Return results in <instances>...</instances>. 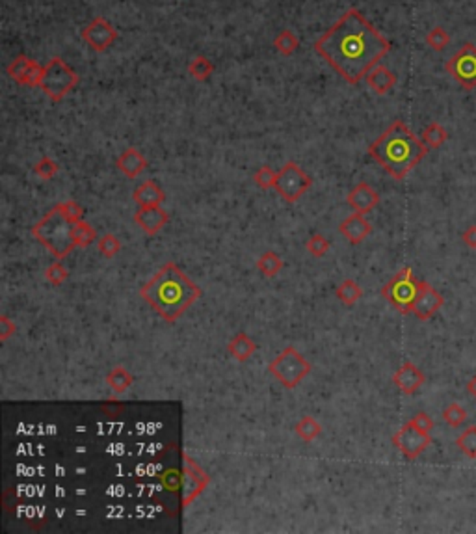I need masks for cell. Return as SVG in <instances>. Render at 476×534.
Masks as SVG:
<instances>
[{"label":"cell","instance_id":"30","mask_svg":"<svg viewBox=\"0 0 476 534\" xmlns=\"http://www.w3.org/2000/svg\"><path fill=\"white\" fill-rule=\"evenodd\" d=\"M300 45V39L292 30H281L278 34V37L274 39V47L278 50L279 55L283 56H292L296 53V48Z\"/></svg>","mask_w":476,"mask_h":534},{"label":"cell","instance_id":"43","mask_svg":"<svg viewBox=\"0 0 476 534\" xmlns=\"http://www.w3.org/2000/svg\"><path fill=\"white\" fill-rule=\"evenodd\" d=\"M461 239H464V242L467 244V246L476 250V225H470L469 229H465V233Z\"/></svg>","mask_w":476,"mask_h":534},{"label":"cell","instance_id":"38","mask_svg":"<svg viewBox=\"0 0 476 534\" xmlns=\"http://www.w3.org/2000/svg\"><path fill=\"white\" fill-rule=\"evenodd\" d=\"M276 177H278V172H274L270 166H260V168L254 174L255 185L260 186L263 190L274 188V185H276Z\"/></svg>","mask_w":476,"mask_h":534},{"label":"cell","instance_id":"15","mask_svg":"<svg viewBox=\"0 0 476 534\" xmlns=\"http://www.w3.org/2000/svg\"><path fill=\"white\" fill-rule=\"evenodd\" d=\"M346 203L354 212L359 214H368L370 210H374L380 203V194L376 188L368 185V183H357L346 196Z\"/></svg>","mask_w":476,"mask_h":534},{"label":"cell","instance_id":"18","mask_svg":"<svg viewBox=\"0 0 476 534\" xmlns=\"http://www.w3.org/2000/svg\"><path fill=\"white\" fill-rule=\"evenodd\" d=\"M424 382H426L424 372L417 365H413L411 361H406L404 365L392 374V384L397 385L404 395H415L424 385Z\"/></svg>","mask_w":476,"mask_h":534},{"label":"cell","instance_id":"8","mask_svg":"<svg viewBox=\"0 0 476 534\" xmlns=\"http://www.w3.org/2000/svg\"><path fill=\"white\" fill-rule=\"evenodd\" d=\"M313 185V179L309 177L296 163H287L283 168L278 172L274 190L287 201V203H296L307 192Z\"/></svg>","mask_w":476,"mask_h":534},{"label":"cell","instance_id":"14","mask_svg":"<svg viewBox=\"0 0 476 534\" xmlns=\"http://www.w3.org/2000/svg\"><path fill=\"white\" fill-rule=\"evenodd\" d=\"M445 306V298L435 291L430 283L421 282V291H419V296H417L415 306H413V315H415L419 320H428L439 311L441 307Z\"/></svg>","mask_w":476,"mask_h":534},{"label":"cell","instance_id":"10","mask_svg":"<svg viewBox=\"0 0 476 534\" xmlns=\"http://www.w3.org/2000/svg\"><path fill=\"white\" fill-rule=\"evenodd\" d=\"M392 445L397 447L408 460H417L424 450L432 445V436L428 432H422L419 428L406 423L394 436H392Z\"/></svg>","mask_w":476,"mask_h":534},{"label":"cell","instance_id":"33","mask_svg":"<svg viewBox=\"0 0 476 534\" xmlns=\"http://www.w3.org/2000/svg\"><path fill=\"white\" fill-rule=\"evenodd\" d=\"M330 248H332L330 240L320 233L311 234V237L307 239V244H305V250H307L309 255H313V257L316 259L324 257L325 253L330 252Z\"/></svg>","mask_w":476,"mask_h":534},{"label":"cell","instance_id":"42","mask_svg":"<svg viewBox=\"0 0 476 534\" xmlns=\"http://www.w3.org/2000/svg\"><path fill=\"white\" fill-rule=\"evenodd\" d=\"M101 409H103L106 415H110V417H114V415H120L121 412L125 409V406L120 403H115V400H106V403L101 406Z\"/></svg>","mask_w":476,"mask_h":534},{"label":"cell","instance_id":"31","mask_svg":"<svg viewBox=\"0 0 476 534\" xmlns=\"http://www.w3.org/2000/svg\"><path fill=\"white\" fill-rule=\"evenodd\" d=\"M456 447H459L465 457L476 458V426H469L459 434L456 439Z\"/></svg>","mask_w":476,"mask_h":534},{"label":"cell","instance_id":"11","mask_svg":"<svg viewBox=\"0 0 476 534\" xmlns=\"http://www.w3.org/2000/svg\"><path fill=\"white\" fill-rule=\"evenodd\" d=\"M182 460H184V471H182V508H187L188 504L196 501V499L203 493L209 482H211V477L199 468V463L196 460L188 457V454H182Z\"/></svg>","mask_w":476,"mask_h":534},{"label":"cell","instance_id":"34","mask_svg":"<svg viewBox=\"0 0 476 534\" xmlns=\"http://www.w3.org/2000/svg\"><path fill=\"white\" fill-rule=\"evenodd\" d=\"M443 419H445V423L448 426L459 428V426L464 425L465 421H467V412H465L458 403H453L443 409Z\"/></svg>","mask_w":476,"mask_h":534},{"label":"cell","instance_id":"27","mask_svg":"<svg viewBox=\"0 0 476 534\" xmlns=\"http://www.w3.org/2000/svg\"><path fill=\"white\" fill-rule=\"evenodd\" d=\"M71 239L73 242L77 244V248H88L91 246L95 240H99V237H97V231L91 228L90 223L80 220V222L73 223L71 225Z\"/></svg>","mask_w":476,"mask_h":534},{"label":"cell","instance_id":"23","mask_svg":"<svg viewBox=\"0 0 476 534\" xmlns=\"http://www.w3.org/2000/svg\"><path fill=\"white\" fill-rule=\"evenodd\" d=\"M104 380H106V384H108V387L114 391L115 395L127 393V391L131 389V385L134 384L133 374L121 365L110 369V372L104 376Z\"/></svg>","mask_w":476,"mask_h":534},{"label":"cell","instance_id":"1","mask_svg":"<svg viewBox=\"0 0 476 534\" xmlns=\"http://www.w3.org/2000/svg\"><path fill=\"white\" fill-rule=\"evenodd\" d=\"M314 50L348 84H359L372 67L391 50V43L356 8L333 24L314 43Z\"/></svg>","mask_w":476,"mask_h":534},{"label":"cell","instance_id":"20","mask_svg":"<svg viewBox=\"0 0 476 534\" xmlns=\"http://www.w3.org/2000/svg\"><path fill=\"white\" fill-rule=\"evenodd\" d=\"M365 80H367V86L374 93L385 95V93H389V91L394 88V84H397V75H394L389 67L378 64V66L372 67V69L367 73Z\"/></svg>","mask_w":476,"mask_h":534},{"label":"cell","instance_id":"44","mask_svg":"<svg viewBox=\"0 0 476 534\" xmlns=\"http://www.w3.org/2000/svg\"><path fill=\"white\" fill-rule=\"evenodd\" d=\"M467 391H469L470 395H473L476 398V376L473 380H470L469 384H467Z\"/></svg>","mask_w":476,"mask_h":534},{"label":"cell","instance_id":"25","mask_svg":"<svg viewBox=\"0 0 476 534\" xmlns=\"http://www.w3.org/2000/svg\"><path fill=\"white\" fill-rule=\"evenodd\" d=\"M294 432L298 438L302 439V441L311 443V441L320 438V434H322V425H320L318 421L314 419V417H311V415H303L302 419L296 423Z\"/></svg>","mask_w":476,"mask_h":534},{"label":"cell","instance_id":"35","mask_svg":"<svg viewBox=\"0 0 476 534\" xmlns=\"http://www.w3.org/2000/svg\"><path fill=\"white\" fill-rule=\"evenodd\" d=\"M448 43H450V36L446 34L443 26H435V28H432V30L426 34V45H428L430 48L437 50V53H441Z\"/></svg>","mask_w":476,"mask_h":534},{"label":"cell","instance_id":"13","mask_svg":"<svg viewBox=\"0 0 476 534\" xmlns=\"http://www.w3.org/2000/svg\"><path fill=\"white\" fill-rule=\"evenodd\" d=\"M8 75L12 77L21 86H30V88H39V80L43 75V66L24 55L15 56L10 66H8Z\"/></svg>","mask_w":476,"mask_h":534},{"label":"cell","instance_id":"32","mask_svg":"<svg viewBox=\"0 0 476 534\" xmlns=\"http://www.w3.org/2000/svg\"><path fill=\"white\" fill-rule=\"evenodd\" d=\"M97 248H99V253L103 257L114 259L120 253L121 242L114 233H104L103 237H99V240H97Z\"/></svg>","mask_w":476,"mask_h":534},{"label":"cell","instance_id":"29","mask_svg":"<svg viewBox=\"0 0 476 534\" xmlns=\"http://www.w3.org/2000/svg\"><path fill=\"white\" fill-rule=\"evenodd\" d=\"M188 73L199 82H205L214 73V64L209 58H205V56H196L190 62V66H188Z\"/></svg>","mask_w":476,"mask_h":534},{"label":"cell","instance_id":"37","mask_svg":"<svg viewBox=\"0 0 476 534\" xmlns=\"http://www.w3.org/2000/svg\"><path fill=\"white\" fill-rule=\"evenodd\" d=\"M58 169L60 168H58L56 160H53L50 156H43L41 160L34 166V174H36L39 179L50 181L56 174H58Z\"/></svg>","mask_w":476,"mask_h":534},{"label":"cell","instance_id":"6","mask_svg":"<svg viewBox=\"0 0 476 534\" xmlns=\"http://www.w3.org/2000/svg\"><path fill=\"white\" fill-rule=\"evenodd\" d=\"M79 75L71 66H67L66 60L61 58H53L47 66L43 67L41 80L39 88L45 95L53 102H60L64 97L73 91L79 84Z\"/></svg>","mask_w":476,"mask_h":534},{"label":"cell","instance_id":"5","mask_svg":"<svg viewBox=\"0 0 476 534\" xmlns=\"http://www.w3.org/2000/svg\"><path fill=\"white\" fill-rule=\"evenodd\" d=\"M311 363L294 347H287L268 363V372L285 389H296L311 374Z\"/></svg>","mask_w":476,"mask_h":534},{"label":"cell","instance_id":"21","mask_svg":"<svg viewBox=\"0 0 476 534\" xmlns=\"http://www.w3.org/2000/svg\"><path fill=\"white\" fill-rule=\"evenodd\" d=\"M133 199L140 207H158L166 201V194L155 179L144 181L133 192Z\"/></svg>","mask_w":476,"mask_h":534},{"label":"cell","instance_id":"39","mask_svg":"<svg viewBox=\"0 0 476 534\" xmlns=\"http://www.w3.org/2000/svg\"><path fill=\"white\" fill-rule=\"evenodd\" d=\"M60 207H61V212H64V217L67 218V222L69 223H77L84 218V207H82L80 203H77L75 199L64 201V203H60Z\"/></svg>","mask_w":476,"mask_h":534},{"label":"cell","instance_id":"41","mask_svg":"<svg viewBox=\"0 0 476 534\" xmlns=\"http://www.w3.org/2000/svg\"><path fill=\"white\" fill-rule=\"evenodd\" d=\"M17 331V326L8 315H0V341H8Z\"/></svg>","mask_w":476,"mask_h":534},{"label":"cell","instance_id":"9","mask_svg":"<svg viewBox=\"0 0 476 534\" xmlns=\"http://www.w3.org/2000/svg\"><path fill=\"white\" fill-rule=\"evenodd\" d=\"M448 75L458 80L465 90L476 88V47L473 43H465L458 53L446 62Z\"/></svg>","mask_w":476,"mask_h":534},{"label":"cell","instance_id":"16","mask_svg":"<svg viewBox=\"0 0 476 534\" xmlns=\"http://www.w3.org/2000/svg\"><path fill=\"white\" fill-rule=\"evenodd\" d=\"M339 233L343 234L350 244L357 246V244H363L368 239V234L372 233V225L368 223L365 214L352 212L348 218H344L343 222L339 223Z\"/></svg>","mask_w":476,"mask_h":534},{"label":"cell","instance_id":"26","mask_svg":"<svg viewBox=\"0 0 476 534\" xmlns=\"http://www.w3.org/2000/svg\"><path fill=\"white\" fill-rule=\"evenodd\" d=\"M283 264H285L283 259L279 257L278 253L265 252L259 259H257L255 266H257V270H259L265 277H276L279 272L283 270Z\"/></svg>","mask_w":476,"mask_h":534},{"label":"cell","instance_id":"7","mask_svg":"<svg viewBox=\"0 0 476 534\" xmlns=\"http://www.w3.org/2000/svg\"><path fill=\"white\" fill-rule=\"evenodd\" d=\"M419 291H421V282L413 276L410 266H404L397 276L392 277L391 282L387 283L385 287L381 288V296L397 311H400L402 315H408V313L413 311Z\"/></svg>","mask_w":476,"mask_h":534},{"label":"cell","instance_id":"17","mask_svg":"<svg viewBox=\"0 0 476 534\" xmlns=\"http://www.w3.org/2000/svg\"><path fill=\"white\" fill-rule=\"evenodd\" d=\"M169 222V214L162 209V205L158 207H140L134 212V223H138V228L145 234H157L160 229Z\"/></svg>","mask_w":476,"mask_h":534},{"label":"cell","instance_id":"36","mask_svg":"<svg viewBox=\"0 0 476 534\" xmlns=\"http://www.w3.org/2000/svg\"><path fill=\"white\" fill-rule=\"evenodd\" d=\"M67 277H69V270L61 264V261H55V263L50 264L47 270H45V279H47L50 285H55V287H58L61 283H66Z\"/></svg>","mask_w":476,"mask_h":534},{"label":"cell","instance_id":"19","mask_svg":"<svg viewBox=\"0 0 476 534\" xmlns=\"http://www.w3.org/2000/svg\"><path fill=\"white\" fill-rule=\"evenodd\" d=\"M115 166H117V169H120L125 177L136 179V177L144 174L145 168H147V158H145L136 147H128V149H125L117 156Z\"/></svg>","mask_w":476,"mask_h":534},{"label":"cell","instance_id":"3","mask_svg":"<svg viewBox=\"0 0 476 534\" xmlns=\"http://www.w3.org/2000/svg\"><path fill=\"white\" fill-rule=\"evenodd\" d=\"M428 153V147L411 132L404 121H394L380 138L370 144L372 156L392 179L402 181Z\"/></svg>","mask_w":476,"mask_h":534},{"label":"cell","instance_id":"40","mask_svg":"<svg viewBox=\"0 0 476 534\" xmlns=\"http://www.w3.org/2000/svg\"><path fill=\"white\" fill-rule=\"evenodd\" d=\"M410 423L415 428H419V430H422V432H432V428H434V421H432V417H430L428 414H424V412H419V414H415L413 417L410 419Z\"/></svg>","mask_w":476,"mask_h":534},{"label":"cell","instance_id":"12","mask_svg":"<svg viewBox=\"0 0 476 534\" xmlns=\"http://www.w3.org/2000/svg\"><path fill=\"white\" fill-rule=\"evenodd\" d=\"M80 36H82L86 45L93 48L95 53H104L106 48H110L117 42V30L101 15L93 19L82 30Z\"/></svg>","mask_w":476,"mask_h":534},{"label":"cell","instance_id":"4","mask_svg":"<svg viewBox=\"0 0 476 534\" xmlns=\"http://www.w3.org/2000/svg\"><path fill=\"white\" fill-rule=\"evenodd\" d=\"M71 225L61 212L60 203L55 205L47 214L32 225L34 239L45 246L55 257V261H64L69 257V253L77 248L71 239Z\"/></svg>","mask_w":476,"mask_h":534},{"label":"cell","instance_id":"28","mask_svg":"<svg viewBox=\"0 0 476 534\" xmlns=\"http://www.w3.org/2000/svg\"><path fill=\"white\" fill-rule=\"evenodd\" d=\"M448 138V132L445 131V127L439 123H430L424 131H422V142L428 149H437L439 145H443Z\"/></svg>","mask_w":476,"mask_h":534},{"label":"cell","instance_id":"24","mask_svg":"<svg viewBox=\"0 0 476 534\" xmlns=\"http://www.w3.org/2000/svg\"><path fill=\"white\" fill-rule=\"evenodd\" d=\"M335 296L337 300L346 307L356 306L357 302L363 298V288L359 287V283L354 282V279H344L337 285L335 288Z\"/></svg>","mask_w":476,"mask_h":534},{"label":"cell","instance_id":"2","mask_svg":"<svg viewBox=\"0 0 476 534\" xmlns=\"http://www.w3.org/2000/svg\"><path fill=\"white\" fill-rule=\"evenodd\" d=\"M140 296L158 313V317L173 324L201 298V288L179 268V264L168 261L142 285Z\"/></svg>","mask_w":476,"mask_h":534},{"label":"cell","instance_id":"22","mask_svg":"<svg viewBox=\"0 0 476 534\" xmlns=\"http://www.w3.org/2000/svg\"><path fill=\"white\" fill-rule=\"evenodd\" d=\"M227 352H229L233 360L246 363V361L257 352V342L247 335V333H244V331H238V333L227 342Z\"/></svg>","mask_w":476,"mask_h":534}]
</instances>
